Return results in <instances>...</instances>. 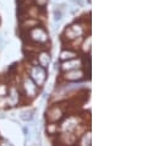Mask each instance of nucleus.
Returning <instances> with one entry per match:
<instances>
[{
    "mask_svg": "<svg viewBox=\"0 0 158 146\" xmlns=\"http://www.w3.org/2000/svg\"><path fill=\"white\" fill-rule=\"evenodd\" d=\"M40 67H42V68H45V67L49 64V57H48L45 53H43V54L40 57Z\"/></svg>",
    "mask_w": 158,
    "mask_h": 146,
    "instance_id": "1",
    "label": "nucleus"
},
{
    "mask_svg": "<svg viewBox=\"0 0 158 146\" xmlns=\"http://www.w3.org/2000/svg\"><path fill=\"white\" fill-rule=\"evenodd\" d=\"M63 19V11L60 9H55L54 10V20L55 21H60Z\"/></svg>",
    "mask_w": 158,
    "mask_h": 146,
    "instance_id": "2",
    "label": "nucleus"
},
{
    "mask_svg": "<svg viewBox=\"0 0 158 146\" xmlns=\"http://www.w3.org/2000/svg\"><path fill=\"white\" fill-rule=\"evenodd\" d=\"M21 119H22V120H26V122H31V120L33 119V115H32V113L26 112V113H22Z\"/></svg>",
    "mask_w": 158,
    "mask_h": 146,
    "instance_id": "3",
    "label": "nucleus"
}]
</instances>
